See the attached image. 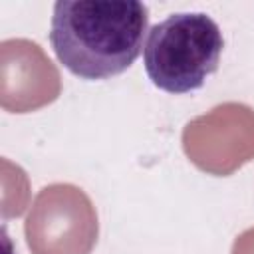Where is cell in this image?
Segmentation results:
<instances>
[{
  "label": "cell",
  "instance_id": "1",
  "mask_svg": "<svg viewBox=\"0 0 254 254\" xmlns=\"http://www.w3.org/2000/svg\"><path fill=\"white\" fill-rule=\"evenodd\" d=\"M149 8L139 0H58L50 44L64 67L81 79H109L143 50Z\"/></svg>",
  "mask_w": 254,
  "mask_h": 254
},
{
  "label": "cell",
  "instance_id": "2",
  "mask_svg": "<svg viewBox=\"0 0 254 254\" xmlns=\"http://www.w3.org/2000/svg\"><path fill=\"white\" fill-rule=\"evenodd\" d=\"M224 48L218 24L202 12H177L149 30L143 62L155 87L189 93L218 69Z\"/></svg>",
  "mask_w": 254,
  "mask_h": 254
},
{
  "label": "cell",
  "instance_id": "3",
  "mask_svg": "<svg viewBox=\"0 0 254 254\" xmlns=\"http://www.w3.org/2000/svg\"><path fill=\"white\" fill-rule=\"evenodd\" d=\"M32 254H89L97 238V216L85 192L73 185L40 190L26 218Z\"/></svg>",
  "mask_w": 254,
  "mask_h": 254
},
{
  "label": "cell",
  "instance_id": "4",
  "mask_svg": "<svg viewBox=\"0 0 254 254\" xmlns=\"http://www.w3.org/2000/svg\"><path fill=\"white\" fill-rule=\"evenodd\" d=\"M2 52V105L24 113L56 99L50 91L30 81V71L50 62L40 46L30 40H4Z\"/></svg>",
  "mask_w": 254,
  "mask_h": 254
}]
</instances>
